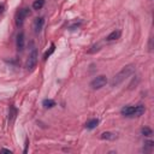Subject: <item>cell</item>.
<instances>
[{
    "instance_id": "cell-1",
    "label": "cell",
    "mask_w": 154,
    "mask_h": 154,
    "mask_svg": "<svg viewBox=\"0 0 154 154\" xmlns=\"http://www.w3.org/2000/svg\"><path fill=\"white\" fill-rule=\"evenodd\" d=\"M144 112H146V107H144V105H142V103L136 105V106L128 105V106H124V107L120 109V113H122L124 117H128V118L141 117Z\"/></svg>"
},
{
    "instance_id": "cell-2",
    "label": "cell",
    "mask_w": 154,
    "mask_h": 154,
    "mask_svg": "<svg viewBox=\"0 0 154 154\" xmlns=\"http://www.w3.org/2000/svg\"><path fill=\"white\" fill-rule=\"evenodd\" d=\"M134 70H135V67H134V65H126V66H124L113 78H112V81H111V85L112 87H117V85H119L124 79H126L132 72H134Z\"/></svg>"
},
{
    "instance_id": "cell-3",
    "label": "cell",
    "mask_w": 154,
    "mask_h": 154,
    "mask_svg": "<svg viewBox=\"0 0 154 154\" xmlns=\"http://www.w3.org/2000/svg\"><path fill=\"white\" fill-rule=\"evenodd\" d=\"M37 58H38L37 51H36V48H32L31 52H30V54H29V57H28L26 64H25V67H26L29 71H31V70L35 69V66H36V64H37Z\"/></svg>"
},
{
    "instance_id": "cell-4",
    "label": "cell",
    "mask_w": 154,
    "mask_h": 154,
    "mask_svg": "<svg viewBox=\"0 0 154 154\" xmlns=\"http://www.w3.org/2000/svg\"><path fill=\"white\" fill-rule=\"evenodd\" d=\"M29 14H30V8H28V7H24V8H20L19 11H17L16 18H14L16 25H17V26H20V25L24 23L25 18H26Z\"/></svg>"
},
{
    "instance_id": "cell-5",
    "label": "cell",
    "mask_w": 154,
    "mask_h": 154,
    "mask_svg": "<svg viewBox=\"0 0 154 154\" xmlns=\"http://www.w3.org/2000/svg\"><path fill=\"white\" fill-rule=\"evenodd\" d=\"M106 83H107V78H106V76L101 75V76L95 77V78L90 82V87H91L93 89H101L102 87L106 85Z\"/></svg>"
},
{
    "instance_id": "cell-6",
    "label": "cell",
    "mask_w": 154,
    "mask_h": 154,
    "mask_svg": "<svg viewBox=\"0 0 154 154\" xmlns=\"http://www.w3.org/2000/svg\"><path fill=\"white\" fill-rule=\"evenodd\" d=\"M43 25H45V18L43 17L35 18V20H34V31L36 34H38L43 29Z\"/></svg>"
},
{
    "instance_id": "cell-7",
    "label": "cell",
    "mask_w": 154,
    "mask_h": 154,
    "mask_svg": "<svg viewBox=\"0 0 154 154\" xmlns=\"http://www.w3.org/2000/svg\"><path fill=\"white\" fill-rule=\"evenodd\" d=\"M16 45H17V49L18 51H23L24 49V46H25V36H24V32H19L17 35Z\"/></svg>"
},
{
    "instance_id": "cell-8",
    "label": "cell",
    "mask_w": 154,
    "mask_h": 154,
    "mask_svg": "<svg viewBox=\"0 0 154 154\" xmlns=\"http://www.w3.org/2000/svg\"><path fill=\"white\" fill-rule=\"evenodd\" d=\"M120 35H122V31H120V30H113L111 34H108V35L106 36V41H107V42L116 41V40H118V38L120 37Z\"/></svg>"
},
{
    "instance_id": "cell-9",
    "label": "cell",
    "mask_w": 154,
    "mask_h": 154,
    "mask_svg": "<svg viewBox=\"0 0 154 154\" xmlns=\"http://www.w3.org/2000/svg\"><path fill=\"white\" fill-rule=\"evenodd\" d=\"M117 137H118L117 134H113V132H109V131H106V132H102L101 134V138L102 140H107V141H113Z\"/></svg>"
},
{
    "instance_id": "cell-10",
    "label": "cell",
    "mask_w": 154,
    "mask_h": 154,
    "mask_svg": "<svg viewBox=\"0 0 154 154\" xmlns=\"http://www.w3.org/2000/svg\"><path fill=\"white\" fill-rule=\"evenodd\" d=\"M97 124H99V119L97 118H93V119H90V120H88L85 123V128L89 129V130H93V129H95L97 126Z\"/></svg>"
},
{
    "instance_id": "cell-11",
    "label": "cell",
    "mask_w": 154,
    "mask_h": 154,
    "mask_svg": "<svg viewBox=\"0 0 154 154\" xmlns=\"http://www.w3.org/2000/svg\"><path fill=\"white\" fill-rule=\"evenodd\" d=\"M16 116H17V108L13 105H11L10 106V111H8V122L10 123L13 122L14 118H16Z\"/></svg>"
},
{
    "instance_id": "cell-12",
    "label": "cell",
    "mask_w": 154,
    "mask_h": 154,
    "mask_svg": "<svg viewBox=\"0 0 154 154\" xmlns=\"http://www.w3.org/2000/svg\"><path fill=\"white\" fill-rule=\"evenodd\" d=\"M42 105H43L45 108H52V107L55 106V101L52 100V99H46V100H43Z\"/></svg>"
},
{
    "instance_id": "cell-13",
    "label": "cell",
    "mask_w": 154,
    "mask_h": 154,
    "mask_svg": "<svg viewBox=\"0 0 154 154\" xmlns=\"http://www.w3.org/2000/svg\"><path fill=\"white\" fill-rule=\"evenodd\" d=\"M45 5V0H35L32 4V8L34 10H41Z\"/></svg>"
},
{
    "instance_id": "cell-14",
    "label": "cell",
    "mask_w": 154,
    "mask_h": 154,
    "mask_svg": "<svg viewBox=\"0 0 154 154\" xmlns=\"http://www.w3.org/2000/svg\"><path fill=\"white\" fill-rule=\"evenodd\" d=\"M54 51H55V46L52 43V45H51V47H49V49H48V51L45 53V55H43V59H45V60H47V59H48V58H49V57L53 54V52H54Z\"/></svg>"
},
{
    "instance_id": "cell-15",
    "label": "cell",
    "mask_w": 154,
    "mask_h": 154,
    "mask_svg": "<svg viewBox=\"0 0 154 154\" xmlns=\"http://www.w3.org/2000/svg\"><path fill=\"white\" fill-rule=\"evenodd\" d=\"M141 132H142V135H144V136H147V137H149V136H152V135H153V130H152L150 128H148V126L142 128Z\"/></svg>"
},
{
    "instance_id": "cell-16",
    "label": "cell",
    "mask_w": 154,
    "mask_h": 154,
    "mask_svg": "<svg viewBox=\"0 0 154 154\" xmlns=\"http://www.w3.org/2000/svg\"><path fill=\"white\" fill-rule=\"evenodd\" d=\"M81 23H82V22H78V23H75V24H72V25L70 26V29H71V30H73V29H76V28H78V26L81 25Z\"/></svg>"
},
{
    "instance_id": "cell-17",
    "label": "cell",
    "mask_w": 154,
    "mask_h": 154,
    "mask_svg": "<svg viewBox=\"0 0 154 154\" xmlns=\"http://www.w3.org/2000/svg\"><path fill=\"white\" fill-rule=\"evenodd\" d=\"M0 152H2V153H10V154L12 153V150H10V149H6V148H1V149H0Z\"/></svg>"
},
{
    "instance_id": "cell-18",
    "label": "cell",
    "mask_w": 154,
    "mask_h": 154,
    "mask_svg": "<svg viewBox=\"0 0 154 154\" xmlns=\"http://www.w3.org/2000/svg\"><path fill=\"white\" fill-rule=\"evenodd\" d=\"M5 11V5L4 4H0V13H2Z\"/></svg>"
}]
</instances>
